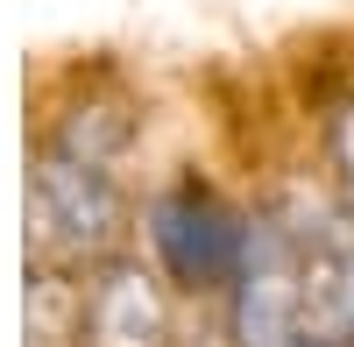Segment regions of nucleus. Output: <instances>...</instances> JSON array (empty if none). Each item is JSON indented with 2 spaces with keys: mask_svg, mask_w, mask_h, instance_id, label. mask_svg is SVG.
Returning a JSON list of instances; mask_svg holds the SVG:
<instances>
[{
  "mask_svg": "<svg viewBox=\"0 0 354 347\" xmlns=\"http://www.w3.org/2000/svg\"><path fill=\"white\" fill-rule=\"evenodd\" d=\"M227 319L234 347H354V206L248 220Z\"/></svg>",
  "mask_w": 354,
  "mask_h": 347,
  "instance_id": "f257e3e1",
  "label": "nucleus"
},
{
  "mask_svg": "<svg viewBox=\"0 0 354 347\" xmlns=\"http://www.w3.org/2000/svg\"><path fill=\"white\" fill-rule=\"evenodd\" d=\"M149 241L163 255V270L192 291H234L241 276V255H248V220L227 206L220 191L205 185H170L156 206H149Z\"/></svg>",
  "mask_w": 354,
  "mask_h": 347,
  "instance_id": "f03ea898",
  "label": "nucleus"
},
{
  "mask_svg": "<svg viewBox=\"0 0 354 347\" xmlns=\"http://www.w3.org/2000/svg\"><path fill=\"white\" fill-rule=\"evenodd\" d=\"M36 213L50 234H64L78 248L106 241L113 227V178H106V156L85 142V128L64 135V149H50L36 170Z\"/></svg>",
  "mask_w": 354,
  "mask_h": 347,
  "instance_id": "7ed1b4c3",
  "label": "nucleus"
},
{
  "mask_svg": "<svg viewBox=\"0 0 354 347\" xmlns=\"http://www.w3.org/2000/svg\"><path fill=\"white\" fill-rule=\"evenodd\" d=\"M85 340L93 347H163L170 319H163V298L142 270H113L93 305H85Z\"/></svg>",
  "mask_w": 354,
  "mask_h": 347,
  "instance_id": "20e7f679",
  "label": "nucleus"
},
{
  "mask_svg": "<svg viewBox=\"0 0 354 347\" xmlns=\"http://www.w3.org/2000/svg\"><path fill=\"white\" fill-rule=\"evenodd\" d=\"M326 149H333V170H340V185H347V206H354V100L326 121Z\"/></svg>",
  "mask_w": 354,
  "mask_h": 347,
  "instance_id": "39448f33",
  "label": "nucleus"
}]
</instances>
